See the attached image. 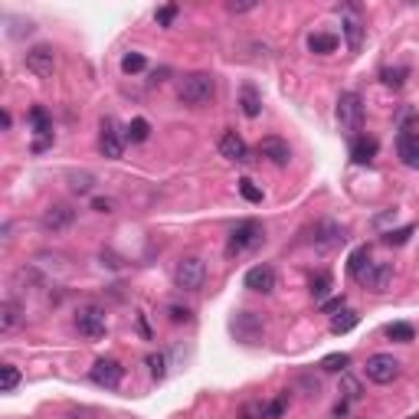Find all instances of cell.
<instances>
[{
  "label": "cell",
  "mask_w": 419,
  "mask_h": 419,
  "mask_svg": "<svg viewBox=\"0 0 419 419\" xmlns=\"http://www.w3.org/2000/svg\"><path fill=\"white\" fill-rule=\"evenodd\" d=\"M344 242V229L334 223H321L318 226V236H314V246L318 249H331V246H341Z\"/></svg>",
  "instance_id": "cell-18"
},
{
  "label": "cell",
  "mask_w": 419,
  "mask_h": 419,
  "mask_svg": "<svg viewBox=\"0 0 419 419\" xmlns=\"http://www.w3.org/2000/svg\"><path fill=\"white\" fill-rule=\"evenodd\" d=\"M406 76H410V69H406V66H396V69H383L380 79H383V86H390V89H400L406 82Z\"/></svg>",
  "instance_id": "cell-30"
},
{
  "label": "cell",
  "mask_w": 419,
  "mask_h": 419,
  "mask_svg": "<svg viewBox=\"0 0 419 419\" xmlns=\"http://www.w3.org/2000/svg\"><path fill=\"white\" fill-rule=\"evenodd\" d=\"M262 239H266L262 223H256V219H242V223H236L233 233H229L226 256H242V252H249V249H256V246H262Z\"/></svg>",
  "instance_id": "cell-2"
},
{
  "label": "cell",
  "mask_w": 419,
  "mask_h": 419,
  "mask_svg": "<svg viewBox=\"0 0 419 419\" xmlns=\"http://www.w3.org/2000/svg\"><path fill=\"white\" fill-rule=\"evenodd\" d=\"M20 321H24V308L16 305V301H4V305H0V331L10 334Z\"/></svg>",
  "instance_id": "cell-21"
},
{
  "label": "cell",
  "mask_w": 419,
  "mask_h": 419,
  "mask_svg": "<svg viewBox=\"0 0 419 419\" xmlns=\"http://www.w3.org/2000/svg\"><path fill=\"white\" fill-rule=\"evenodd\" d=\"M383 334H387L390 341H413V334H416V331H413V324H406V321H393V324H387V328H383Z\"/></svg>",
  "instance_id": "cell-29"
},
{
  "label": "cell",
  "mask_w": 419,
  "mask_h": 419,
  "mask_svg": "<svg viewBox=\"0 0 419 419\" xmlns=\"http://www.w3.org/2000/svg\"><path fill=\"white\" fill-rule=\"evenodd\" d=\"M203 279H207V266H203V259H197V256H184L177 262V269H174V282L184 291H200Z\"/></svg>",
  "instance_id": "cell-4"
},
{
  "label": "cell",
  "mask_w": 419,
  "mask_h": 419,
  "mask_svg": "<svg viewBox=\"0 0 419 419\" xmlns=\"http://www.w3.org/2000/svg\"><path fill=\"white\" fill-rule=\"evenodd\" d=\"M344 396H347V400H357V396H361V387H357V380L344 377Z\"/></svg>",
  "instance_id": "cell-43"
},
{
  "label": "cell",
  "mask_w": 419,
  "mask_h": 419,
  "mask_svg": "<svg viewBox=\"0 0 419 419\" xmlns=\"http://www.w3.org/2000/svg\"><path fill=\"white\" fill-rule=\"evenodd\" d=\"M213 95H217V79L210 73H190V76H184L177 86V98L184 105H190V108L207 105Z\"/></svg>",
  "instance_id": "cell-1"
},
{
  "label": "cell",
  "mask_w": 419,
  "mask_h": 419,
  "mask_svg": "<svg viewBox=\"0 0 419 419\" xmlns=\"http://www.w3.org/2000/svg\"><path fill=\"white\" fill-rule=\"evenodd\" d=\"M148 367H151V377L161 380L164 377V354H151L148 357Z\"/></svg>",
  "instance_id": "cell-41"
},
{
  "label": "cell",
  "mask_w": 419,
  "mask_h": 419,
  "mask_svg": "<svg viewBox=\"0 0 419 419\" xmlns=\"http://www.w3.org/2000/svg\"><path fill=\"white\" fill-rule=\"evenodd\" d=\"M410 419H419V416H410Z\"/></svg>",
  "instance_id": "cell-45"
},
{
  "label": "cell",
  "mask_w": 419,
  "mask_h": 419,
  "mask_svg": "<svg viewBox=\"0 0 419 419\" xmlns=\"http://www.w3.org/2000/svg\"><path fill=\"white\" fill-rule=\"evenodd\" d=\"M26 69H30L33 76H40V79L53 76V69H56V49H53V46L26 49Z\"/></svg>",
  "instance_id": "cell-8"
},
{
  "label": "cell",
  "mask_w": 419,
  "mask_h": 419,
  "mask_svg": "<svg viewBox=\"0 0 419 419\" xmlns=\"http://www.w3.org/2000/svg\"><path fill=\"white\" fill-rule=\"evenodd\" d=\"M167 314H170V321H174V324H187L190 318H194V314H190V308H180V305H170Z\"/></svg>",
  "instance_id": "cell-39"
},
{
  "label": "cell",
  "mask_w": 419,
  "mask_h": 419,
  "mask_svg": "<svg viewBox=\"0 0 419 419\" xmlns=\"http://www.w3.org/2000/svg\"><path fill=\"white\" fill-rule=\"evenodd\" d=\"M239 419H266V403H246L239 410Z\"/></svg>",
  "instance_id": "cell-37"
},
{
  "label": "cell",
  "mask_w": 419,
  "mask_h": 419,
  "mask_svg": "<svg viewBox=\"0 0 419 419\" xmlns=\"http://www.w3.org/2000/svg\"><path fill=\"white\" fill-rule=\"evenodd\" d=\"M239 194L246 197L249 203H262V190H259V187L252 184L249 177H242V180H239Z\"/></svg>",
  "instance_id": "cell-34"
},
{
  "label": "cell",
  "mask_w": 419,
  "mask_h": 419,
  "mask_svg": "<svg viewBox=\"0 0 419 419\" xmlns=\"http://www.w3.org/2000/svg\"><path fill=\"white\" fill-rule=\"evenodd\" d=\"M321 371H328V373H341L344 367H351V354H328L321 363H318Z\"/></svg>",
  "instance_id": "cell-31"
},
{
  "label": "cell",
  "mask_w": 419,
  "mask_h": 419,
  "mask_svg": "<svg viewBox=\"0 0 419 419\" xmlns=\"http://www.w3.org/2000/svg\"><path fill=\"white\" fill-rule=\"evenodd\" d=\"M246 289L269 295V291L275 289V269L272 266H252L249 272H246Z\"/></svg>",
  "instance_id": "cell-16"
},
{
  "label": "cell",
  "mask_w": 419,
  "mask_h": 419,
  "mask_svg": "<svg viewBox=\"0 0 419 419\" xmlns=\"http://www.w3.org/2000/svg\"><path fill=\"white\" fill-rule=\"evenodd\" d=\"M219 154H223L226 161H236V164H249L252 161L249 148H246V141H242L236 131H226V135L219 138Z\"/></svg>",
  "instance_id": "cell-11"
},
{
  "label": "cell",
  "mask_w": 419,
  "mask_h": 419,
  "mask_svg": "<svg viewBox=\"0 0 419 419\" xmlns=\"http://www.w3.org/2000/svg\"><path fill=\"white\" fill-rule=\"evenodd\" d=\"M328 291H331V275L328 272H321L318 279H311V295L314 299H324Z\"/></svg>",
  "instance_id": "cell-35"
},
{
  "label": "cell",
  "mask_w": 419,
  "mask_h": 419,
  "mask_svg": "<svg viewBox=\"0 0 419 419\" xmlns=\"http://www.w3.org/2000/svg\"><path fill=\"white\" fill-rule=\"evenodd\" d=\"M121 377H125V367H121L118 361H112V357H102V361H95V367H92V383H98V387H105V390H115L121 383Z\"/></svg>",
  "instance_id": "cell-9"
},
{
  "label": "cell",
  "mask_w": 419,
  "mask_h": 419,
  "mask_svg": "<svg viewBox=\"0 0 419 419\" xmlns=\"http://www.w3.org/2000/svg\"><path fill=\"white\" fill-rule=\"evenodd\" d=\"M16 387H20V371H16L14 363H4V367H0V390H4V393H14Z\"/></svg>",
  "instance_id": "cell-27"
},
{
  "label": "cell",
  "mask_w": 419,
  "mask_h": 419,
  "mask_svg": "<svg viewBox=\"0 0 419 419\" xmlns=\"http://www.w3.org/2000/svg\"><path fill=\"white\" fill-rule=\"evenodd\" d=\"M233 331H236V338H239V341L256 344V341L262 338V318H259L256 311H239L233 318Z\"/></svg>",
  "instance_id": "cell-10"
},
{
  "label": "cell",
  "mask_w": 419,
  "mask_h": 419,
  "mask_svg": "<svg viewBox=\"0 0 419 419\" xmlns=\"http://www.w3.org/2000/svg\"><path fill=\"white\" fill-rule=\"evenodd\" d=\"M76 328L86 334V338H102L108 331V321H105V311L98 305H82L76 311Z\"/></svg>",
  "instance_id": "cell-6"
},
{
  "label": "cell",
  "mask_w": 419,
  "mask_h": 419,
  "mask_svg": "<svg viewBox=\"0 0 419 419\" xmlns=\"http://www.w3.org/2000/svg\"><path fill=\"white\" fill-rule=\"evenodd\" d=\"M377 266L373 262V256H371V246H357L354 252H351V262H347V272H351V279L354 282H361L363 285V279L371 275V269Z\"/></svg>",
  "instance_id": "cell-14"
},
{
  "label": "cell",
  "mask_w": 419,
  "mask_h": 419,
  "mask_svg": "<svg viewBox=\"0 0 419 419\" xmlns=\"http://www.w3.org/2000/svg\"><path fill=\"white\" fill-rule=\"evenodd\" d=\"M357 321H361V314L351 311V308H341V314L331 318V331H334V334H347V331L357 328Z\"/></svg>",
  "instance_id": "cell-23"
},
{
  "label": "cell",
  "mask_w": 419,
  "mask_h": 419,
  "mask_svg": "<svg viewBox=\"0 0 419 419\" xmlns=\"http://www.w3.org/2000/svg\"><path fill=\"white\" fill-rule=\"evenodd\" d=\"M69 190L73 194H79V197H86V194H92L95 190V174H89V170H69Z\"/></svg>",
  "instance_id": "cell-20"
},
{
  "label": "cell",
  "mask_w": 419,
  "mask_h": 419,
  "mask_svg": "<svg viewBox=\"0 0 419 419\" xmlns=\"http://www.w3.org/2000/svg\"><path fill=\"white\" fill-rule=\"evenodd\" d=\"M242 112L249 115V118H256V115L262 112V102H259V95H256L252 86H242Z\"/></svg>",
  "instance_id": "cell-28"
},
{
  "label": "cell",
  "mask_w": 419,
  "mask_h": 419,
  "mask_svg": "<svg viewBox=\"0 0 419 419\" xmlns=\"http://www.w3.org/2000/svg\"><path fill=\"white\" fill-rule=\"evenodd\" d=\"M410 236H413V226H400V229H390V233H383V242H387V246H403Z\"/></svg>",
  "instance_id": "cell-33"
},
{
  "label": "cell",
  "mask_w": 419,
  "mask_h": 419,
  "mask_svg": "<svg viewBox=\"0 0 419 419\" xmlns=\"http://www.w3.org/2000/svg\"><path fill=\"white\" fill-rule=\"evenodd\" d=\"M259 154H262V157H269L275 167H285V164L291 161V148H289V141H282V138H262Z\"/></svg>",
  "instance_id": "cell-15"
},
{
  "label": "cell",
  "mask_w": 419,
  "mask_h": 419,
  "mask_svg": "<svg viewBox=\"0 0 419 419\" xmlns=\"http://www.w3.org/2000/svg\"><path fill=\"white\" fill-rule=\"evenodd\" d=\"M400 377V361L393 354H373L367 361V380L373 383H393Z\"/></svg>",
  "instance_id": "cell-7"
},
{
  "label": "cell",
  "mask_w": 419,
  "mask_h": 419,
  "mask_svg": "<svg viewBox=\"0 0 419 419\" xmlns=\"http://www.w3.org/2000/svg\"><path fill=\"white\" fill-rule=\"evenodd\" d=\"M308 49L311 53H334L338 49V36H331V33H311L308 36Z\"/></svg>",
  "instance_id": "cell-25"
},
{
  "label": "cell",
  "mask_w": 419,
  "mask_h": 419,
  "mask_svg": "<svg viewBox=\"0 0 419 419\" xmlns=\"http://www.w3.org/2000/svg\"><path fill=\"white\" fill-rule=\"evenodd\" d=\"M396 154L406 167L419 170V131H400L396 138Z\"/></svg>",
  "instance_id": "cell-12"
},
{
  "label": "cell",
  "mask_w": 419,
  "mask_h": 419,
  "mask_svg": "<svg viewBox=\"0 0 419 419\" xmlns=\"http://www.w3.org/2000/svg\"><path fill=\"white\" fill-rule=\"evenodd\" d=\"M98 151L105 157H112L118 161L121 154H125V135L118 131V121L115 118H102V131H98Z\"/></svg>",
  "instance_id": "cell-5"
},
{
  "label": "cell",
  "mask_w": 419,
  "mask_h": 419,
  "mask_svg": "<svg viewBox=\"0 0 419 419\" xmlns=\"http://www.w3.org/2000/svg\"><path fill=\"white\" fill-rule=\"evenodd\" d=\"M148 135H151V125H148L145 118H135L125 128V141H131V145H141V141H148Z\"/></svg>",
  "instance_id": "cell-26"
},
{
  "label": "cell",
  "mask_w": 419,
  "mask_h": 419,
  "mask_svg": "<svg viewBox=\"0 0 419 419\" xmlns=\"http://www.w3.org/2000/svg\"><path fill=\"white\" fill-rule=\"evenodd\" d=\"M377 138H371V135H361V138H354L351 141V157H354L357 164H371L373 157H377Z\"/></svg>",
  "instance_id": "cell-17"
},
{
  "label": "cell",
  "mask_w": 419,
  "mask_h": 419,
  "mask_svg": "<svg viewBox=\"0 0 419 419\" xmlns=\"http://www.w3.org/2000/svg\"><path fill=\"white\" fill-rule=\"evenodd\" d=\"M390 279H393V269H390L387 262H377V266L371 269V275L363 279V285H367L371 291H387Z\"/></svg>",
  "instance_id": "cell-19"
},
{
  "label": "cell",
  "mask_w": 419,
  "mask_h": 419,
  "mask_svg": "<svg viewBox=\"0 0 419 419\" xmlns=\"http://www.w3.org/2000/svg\"><path fill=\"white\" fill-rule=\"evenodd\" d=\"M30 125H33V131L40 138H53V121H49V115H46V108H30Z\"/></svg>",
  "instance_id": "cell-24"
},
{
  "label": "cell",
  "mask_w": 419,
  "mask_h": 419,
  "mask_svg": "<svg viewBox=\"0 0 419 419\" xmlns=\"http://www.w3.org/2000/svg\"><path fill=\"white\" fill-rule=\"evenodd\" d=\"M121 69H125V73H141V69H145V56H141V53H128V56L121 59Z\"/></svg>",
  "instance_id": "cell-36"
},
{
  "label": "cell",
  "mask_w": 419,
  "mask_h": 419,
  "mask_svg": "<svg viewBox=\"0 0 419 419\" xmlns=\"http://www.w3.org/2000/svg\"><path fill=\"white\" fill-rule=\"evenodd\" d=\"M285 410H289V393H282V396H275V400H269V403H266V419L285 416Z\"/></svg>",
  "instance_id": "cell-32"
},
{
  "label": "cell",
  "mask_w": 419,
  "mask_h": 419,
  "mask_svg": "<svg viewBox=\"0 0 419 419\" xmlns=\"http://www.w3.org/2000/svg\"><path fill=\"white\" fill-rule=\"evenodd\" d=\"M76 219V210L66 207V203H53V207L43 213V229H49V233H59V229H66V226Z\"/></svg>",
  "instance_id": "cell-13"
},
{
  "label": "cell",
  "mask_w": 419,
  "mask_h": 419,
  "mask_svg": "<svg viewBox=\"0 0 419 419\" xmlns=\"http://www.w3.org/2000/svg\"><path fill=\"white\" fill-rule=\"evenodd\" d=\"M259 4L256 0H239V4H236V0H229V4H226V10H229V14H249V10H256Z\"/></svg>",
  "instance_id": "cell-40"
},
{
  "label": "cell",
  "mask_w": 419,
  "mask_h": 419,
  "mask_svg": "<svg viewBox=\"0 0 419 419\" xmlns=\"http://www.w3.org/2000/svg\"><path fill=\"white\" fill-rule=\"evenodd\" d=\"M338 121H341V128L351 135V141H354V138H361V128H363V98L357 95V92H344V95L338 98Z\"/></svg>",
  "instance_id": "cell-3"
},
{
  "label": "cell",
  "mask_w": 419,
  "mask_h": 419,
  "mask_svg": "<svg viewBox=\"0 0 419 419\" xmlns=\"http://www.w3.org/2000/svg\"><path fill=\"white\" fill-rule=\"evenodd\" d=\"M174 16H177V7H174V4H167V7H161L157 14H154V20H157V26H170V24H174Z\"/></svg>",
  "instance_id": "cell-38"
},
{
  "label": "cell",
  "mask_w": 419,
  "mask_h": 419,
  "mask_svg": "<svg viewBox=\"0 0 419 419\" xmlns=\"http://www.w3.org/2000/svg\"><path fill=\"white\" fill-rule=\"evenodd\" d=\"M344 36H347V46L357 53V49H361V43H363V24L357 20L354 14H351V10H347V20H344Z\"/></svg>",
  "instance_id": "cell-22"
},
{
  "label": "cell",
  "mask_w": 419,
  "mask_h": 419,
  "mask_svg": "<svg viewBox=\"0 0 419 419\" xmlns=\"http://www.w3.org/2000/svg\"><path fill=\"white\" fill-rule=\"evenodd\" d=\"M92 210H95V213H112L115 200H108V197H98V200H92Z\"/></svg>",
  "instance_id": "cell-42"
},
{
  "label": "cell",
  "mask_w": 419,
  "mask_h": 419,
  "mask_svg": "<svg viewBox=\"0 0 419 419\" xmlns=\"http://www.w3.org/2000/svg\"><path fill=\"white\" fill-rule=\"evenodd\" d=\"M341 308H344V299H334V301L324 305V311H341Z\"/></svg>",
  "instance_id": "cell-44"
}]
</instances>
